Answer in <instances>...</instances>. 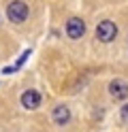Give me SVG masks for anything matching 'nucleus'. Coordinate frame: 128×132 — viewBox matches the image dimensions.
Segmentation results:
<instances>
[{
  "mask_svg": "<svg viewBox=\"0 0 128 132\" xmlns=\"http://www.w3.org/2000/svg\"><path fill=\"white\" fill-rule=\"evenodd\" d=\"M6 15H9L11 21L21 23V21H26V17H28V4H26L24 0H13V2L9 4V9H6Z\"/></svg>",
  "mask_w": 128,
  "mask_h": 132,
  "instance_id": "f257e3e1",
  "label": "nucleus"
},
{
  "mask_svg": "<svg viewBox=\"0 0 128 132\" xmlns=\"http://www.w3.org/2000/svg\"><path fill=\"white\" fill-rule=\"evenodd\" d=\"M115 34H117V28H115V23L109 21V19L100 21L96 26V38L102 40V43H111V40L115 38Z\"/></svg>",
  "mask_w": 128,
  "mask_h": 132,
  "instance_id": "f03ea898",
  "label": "nucleus"
},
{
  "mask_svg": "<svg viewBox=\"0 0 128 132\" xmlns=\"http://www.w3.org/2000/svg\"><path fill=\"white\" fill-rule=\"evenodd\" d=\"M109 94L115 98V100H124V98L128 96V83L122 79H115V81H111V85H109Z\"/></svg>",
  "mask_w": 128,
  "mask_h": 132,
  "instance_id": "7ed1b4c3",
  "label": "nucleus"
},
{
  "mask_svg": "<svg viewBox=\"0 0 128 132\" xmlns=\"http://www.w3.org/2000/svg\"><path fill=\"white\" fill-rule=\"evenodd\" d=\"M83 32H85V23H83L79 17L68 19V23H66V34L71 36V38H81Z\"/></svg>",
  "mask_w": 128,
  "mask_h": 132,
  "instance_id": "20e7f679",
  "label": "nucleus"
},
{
  "mask_svg": "<svg viewBox=\"0 0 128 132\" xmlns=\"http://www.w3.org/2000/svg\"><path fill=\"white\" fill-rule=\"evenodd\" d=\"M21 104L26 106V109H39L41 94L36 92V89H26V92L21 94Z\"/></svg>",
  "mask_w": 128,
  "mask_h": 132,
  "instance_id": "39448f33",
  "label": "nucleus"
},
{
  "mask_svg": "<svg viewBox=\"0 0 128 132\" xmlns=\"http://www.w3.org/2000/svg\"><path fill=\"white\" fill-rule=\"evenodd\" d=\"M54 121L58 123V126H64V123H68V119H71V111H68V106L64 104H58L56 109H54Z\"/></svg>",
  "mask_w": 128,
  "mask_h": 132,
  "instance_id": "423d86ee",
  "label": "nucleus"
},
{
  "mask_svg": "<svg viewBox=\"0 0 128 132\" xmlns=\"http://www.w3.org/2000/svg\"><path fill=\"white\" fill-rule=\"evenodd\" d=\"M28 55H30V49H26V51H24V53L19 55V60H17V62H15L13 66H6V68H4L2 72H4V75H11V72H15V70H19V68H21V64H24L26 60H28Z\"/></svg>",
  "mask_w": 128,
  "mask_h": 132,
  "instance_id": "0eeeda50",
  "label": "nucleus"
},
{
  "mask_svg": "<svg viewBox=\"0 0 128 132\" xmlns=\"http://www.w3.org/2000/svg\"><path fill=\"white\" fill-rule=\"evenodd\" d=\"M119 115H122V121H124V123H128V104H124V106H122Z\"/></svg>",
  "mask_w": 128,
  "mask_h": 132,
  "instance_id": "6e6552de",
  "label": "nucleus"
}]
</instances>
